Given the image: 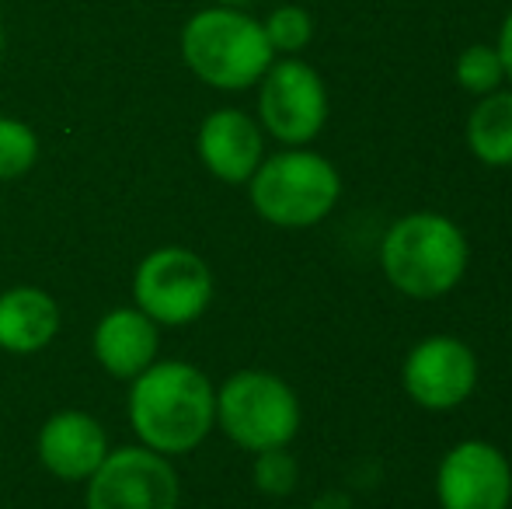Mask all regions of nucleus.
I'll return each mask as SVG.
<instances>
[{"mask_svg": "<svg viewBox=\"0 0 512 509\" xmlns=\"http://www.w3.org/2000/svg\"><path fill=\"white\" fill-rule=\"evenodd\" d=\"M0 56H4V28H0Z\"/></svg>", "mask_w": 512, "mask_h": 509, "instance_id": "nucleus-23", "label": "nucleus"}, {"mask_svg": "<svg viewBox=\"0 0 512 509\" xmlns=\"http://www.w3.org/2000/svg\"><path fill=\"white\" fill-rule=\"evenodd\" d=\"M39 457L63 482H88L108 457V436L88 412H56L39 433Z\"/></svg>", "mask_w": 512, "mask_h": 509, "instance_id": "nucleus-12", "label": "nucleus"}, {"mask_svg": "<svg viewBox=\"0 0 512 509\" xmlns=\"http://www.w3.org/2000/svg\"><path fill=\"white\" fill-rule=\"evenodd\" d=\"M88 509H178V471L143 443L108 450L88 478Z\"/></svg>", "mask_w": 512, "mask_h": 509, "instance_id": "nucleus-9", "label": "nucleus"}, {"mask_svg": "<svg viewBox=\"0 0 512 509\" xmlns=\"http://www.w3.org/2000/svg\"><path fill=\"white\" fill-rule=\"evenodd\" d=\"M478 356L460 335H425L401 363V387L425 412H453L478 387Z\"/></svg>", "mask_w": 512, "mask_h": 509, "instance_id": "nucleus-8", "label": "nucleus"}, {"mask_svg": "<svg viewBox=\"0 0 512 509\" xmlns=\"http://www.w3.org/2000/svg\"><path fill=\"white\" fill-rule=\"evenodd\" d=\"M182 56L192 74L216 91L255 88L276 60L262 21L251 18L244 7L220 4L185 21Z\"/></svg>", "mask_w": 512, "mask_h": 509, "instance_id": "nucleus-3", "label": "nucleus"}, {"mask_svg": "<svg viewBox=\"0 0 512 509\" xmlns=\"http://www.w3.org/2000/svg\"><path fill=\"white\" fill-rule=\"evenodd\" d=\"M265 39H269L272 53L276 56H297L304 53L314 39V18H310L307 7L300 4H283L262 21Z\"/></svg>", "mask_w": 512, "mask_h": 509, "instance_id": "nucleus-17", "label": "nucleus"}, {"mask_svg": "<svg viewBox=\"0 0 512 509\" xmlns=\"http://www.w3.org/2000/svg\"><path fill=\"white\" fill-rule=\"evenodd\" d=\"M453 81L460 91L481 98L492 91L506 88V70H502V56L495 42H471L457 53L453 60Z\"/></svg>", "mask_w": 512, "mask_h": 509, "instance_id": "nucleus-16", "label": "nucleus"}, {"mask_svg": "<svg viewBox=\"0 0 512 509\" xmlns=\"http://www.w3.org/2000/svg\"><path fill=\"white\" fill-rule=\"evenodd\" d=\"M133 297L154 325H192L213 300V272L189 248H157L136 265Z\"/></svg>", "mask_w": 512, "mask_h": 509, "instance_id": "nucleus-7", "label": "nucleus"}, {"mask_svg": "<svg viewBox=\"0 0 512 509\" xmlns=\"http://www.w3.org/2000/svg\"><path fill=\"white\" fill-rule=\"evenodd\" d=\"M199 157L227 185H248L265 161V129L241 109H216L199 126Z\"/></svg>", "mask_w": 512, "mask_h": 509, "instance_id": "nucleus-11", "label": "nucleus"}, {"mask_svg": "<svg viewBox=\"0 0 512 509\" xmlns=\"http://www.w3.org/2000/svg\"><path fill=\"white\" fill-rule=\"evenodd\" d=\"M328 123L324 77L300 56L272 60L258 81V126L283 147H307Z\"/></svg>", "mask_w": 512, "mask_h": 509, "instance_id": "nucleus-6", "label": "nucleus"}, {"mask_svg": "<svg viewBox=\"0 0 512 509\" xmlns=\"http://www.w3.org/2000/svg\"><path fill=\"white\" fill-rule=\"evenodd\" d=\"M213 4H220V7H251L255 0H213Z\"/></svg>", "mask_w": 512, "mask_h": 509, "instance_id": "nucleus-22", "label": "nucleus"}, {"mask_svg": "<svg viewBox=\"0 0 512 509\" xmlns=\"http://www.w3.org/2000/svg\"><path fill=\"white\" fill-rule=\"evenodd\" d=\"M60 332V304L39 286H14L0 293V349L39 353Z\"/></svg>", "mask_w": 512, "mask_h": 509, "instance_id": "nucleus-14", "label": "nucleus"}, {"mask_svg": "<svg viewBox=\"0 0 512 509\" xmlns=\"http://www.w3.org/2000/svg\"><path fill=\"white\" fill-rule=\"evenodd\" d=\"M439 509H512V464L488 440H460L439 457Z\"/></svg>", "mask_w": 512, "mask_h": 509, "instance_id": "nucleus-10", "label": "nucleus"}, {"mask_svg": "<svg viewBox=\"0 0 512 509\" xmlns=\"http://www.w3.org/2000/svg\"><path fill=\"white\" fill-rule=\"evenodd\" d=\"M310 509H349V503H345V499H338V496H324V499H317Z\"/></svg>", "mask_w": 512, "mask_h": 509, "instance_id": "nucleus-21", "label": "nucleus"}, {"mask_svg": "<svg viewBox=\"0 0 512 509\" xmlns=\"http://www.w3.org/2000/svg\"><path fill=\"white\" fill-rule=\"evenodd\" d=\"M248 196L262 220L300 231L331 217L342 199V175L317 150L286 147L258 164L248 178Z\"/></svg>", "mask_w": 512, "mask_h": 509, "instance_id": "nucleus-4", "label": "nucleus"}, {"mask_svg": "<svg viewBox=\"0 0 512 509\" xmlns=\"http://www.w3.org/2000/svg\"><path fill=\"white\" fill-rule=\"evenodd\" d=\"M471 265V241L446 213L415 210L398 217L380 241V269L408 300H439L453 293Z\"/></svg>", "mask_w": 512, "mask_h": 509, "instance_id": "nucleus-2", "label": "nucleus"}, {"mask_svg": "<svg viewBox=\"0 0 512 509\" xmlns=\"http://www.w3.org/2000/svg\"><path fill=\"white\" fill-rule=\"evenodd\" d=\"M98 363L119 381H133L157 356V325L140 307L108 311L95 328Z\"/></svg>", "mask_w": 512, "mask_h": 509, "instance_id": "nucleus-13", "label": "nucleus"}, {"mask_svg": "<svg viewBox=\"0 0 512 509\" xmlns=\"http://www.w3.org/2000/svg\"><path fill=\"white\" fill-rule=\"evenodd\" d=\"M300 419L297 391L269 370H237L216 391V426L251 454L290 447Z\"/></svg>", "mask_w": 512, "mask_h": 509, "instance_id": "nucleus-5", "label": "nucleus"}, {"mask_svg": "<svg viewBox=\"0 0 512 509\" xmlns=\"http://www.w3.org/2000/svg\"><path fill=\"white\" fill-rule=\"evenodd\" d=\"M495 49L502 56V70H506V88H512V11L502 18L499 25V39H495Z\"/></svg>", "mask_w": 512, "mask_h": 509, "instance_id": "nucleus-20", "label": "nucleus"}, {"mask_svg": "<svg viewBox=\"0 0 512 509\" xmlns=\"http://www.w3.org/2000/svg\"><path fill=\"white\" fill-rule=\"evenodd\" d=\"M129 422L143 447L164 457L189 454L216 426V391L192 363H150L133 377Z\"/></svg>", "mask_w": 512, "mask_h": 509, "instance_id": "nucleus-1", "label": "nucleus"}, {"mask_svg": "<svg viewBox=\"0 0 512 509\" xmlns=\"http://www.w3.org/2000/svg\"><path fill=\"white\" fill-rule=\"evenodd\" d=\"M467 150L485 168H512V88L474 98L464 123Z\"/></svg>", "mask_w": 512, "mask_h": 509, "instance_id": "nucleus-15", "label": "nucleus"}, {"mask_svg": "<svg viewBox=\"0 0 512 509\" xmlns=\"http://www.w3.org/2000/svg\"><path fill=\"white\" fill-rule=\"evenodd\" d=\"M255 485L265 492V496H290L293 485H297V461L286 454V447L276 450H262L255 454Z\"/></svg>", "mask_w": 512, "mask_h": 509, "instance_id": "nucleus-19", "label": "nucleus"}, {"mask_svg": "<svg viewBox=\"0 0 512 509\" xmlns=\"http://www.w3.org/2000/svg\"><path fill=\"white\" fill-rule=\"evenodd\" d=\"M39 157V140L21 119H0V182L21 178Z\"/></svg>", "mask_w": 512, "mask_h": 509, "instance_id": "nucleus-18", "label": "nucleus"}]
</instances>
